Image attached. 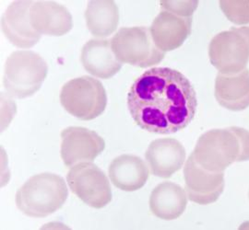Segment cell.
<instances>
[{
	"label": "cell",
	"instance_id": "obj_1",
	"mask_svg": "<svg viewBox=\"0 0 249 230\" xmlns=\"http://www.w3.org/2000/svg\"><path fill=\"white\" fill-rule=\"evenodd\" d=\"M136 124L157 134L183 130L196 115L197 99L191 82L179 71L152 67L139 76L127 94Z\"/></svg>",
	"mask_w": 249,
	"mask_h": 230
},
{
	"label": "cell",
	"instance_id": "obj_2",
	"mask_svg": "<svg viewBox=\"0 0 249 230\" xmlns=\"http://www.w3.org/2000/svg\"><path fill=\"white\" fill-rule=\"evenodd\" d=\"M68 196L65 180L57 174L44 172L30 178L18 189L15 202L25 215L42 218L60 209Z\"/></svg>",
	"mask_w": 249,
	"mask_h": 230
},
{
	"label": "cell",
	"instance_id": "obj_3",
	"mask_svg": "<svg viewBox=\"0 0 249 230\" xmlns=\"http://www.w3.org/2000/svg\"><path fill=\"white\" fill-rule=\"evenodd\" d=\"M45 59L32 51H16L5 64L3 86L11 97L25 99L41 88L47 76Z\"/></svg>",
	"mask_w": 249,
	"mask_h": 230
},
{
	"label": "cell",
	"instance_id": "obj_4",
	"mask_svg": "<svg viewBox=\"0 0 249 230\" xmlns=\"http://www.w3.org/2000/svg\"><path fill=\"white\" fill-rule=\"evenodd\" d=\"M60 103L74 117L90 121L103 115L107 105V91L101 81L83 76L68 81L60 91Z\"/></svg>",
	"mask_w": 249,
	"mask_h": 230
},
{
	"label": "cell",
	"instance_id": "obj_5",
	"mask_svg": "<svg viewBox=\"0 0 249 230\" xmlns=\"http://www.w3.org/2000/svg\"><path fill=\"white\" fill-rule=\"evenodd\" d=\"M192 154L201 168L223 172L233 162L239 161L240 141L231 127L213 129L200 135Z\"/></svg>",
	"mask_w": 249,
	"mask_h": 230
},
{
	"label": "cell",
	"instance_id": "obj_6",
	"mask_svg": "<svg viewBox=\"0 0 249 230\" xmlns=\"http://www.w3.org/2000/svg\"><path fill=\"white\" fill-rule=\"evenodd\" d=\"M112 50L120 62L146 68L160 64L165 56L154 44L150 28L123 27L111 40Z\"/></svg>",
	"mask_w": 249,
	"mask_h": 230
},
{
	"label": "cell",
	"instance_id": "obj_7",
	"mask_svg": "<svg viewBox=\"0 0 249 230\" xmlns=\"http://www.w3.org/2000/svg\"><path fill=\"white\" fill-rule=\"evenodd\" d=\"M212 65L221 74H236L249 62V26L231 27L214 36L209 45Z\"/></svg>",
	"mask_w": 249,
	"mask_h": 230
},
{
	"label": "cell",
	"instance_id": "obj_8",
	"mask_svg": "<svg viewBox=\"0 0 249 230\" xmlns=\"http://www.w3.org/2000/svg\"><path fill=\"white\" fill-rule=\"evenodd\" d=\"M67 181L72 193L89 207L101 209L112 201L108 178L91 162L74 165L67 174Z\"/></svg>",
	"mask_w": 249,
	"mask_h": 230
},
{
	"label": "cell",
	"instance_id": "obj_9",
	"mask_svg": "<svg viewBox=\"0 0 249 230\" xmlns=\"http://www.w3.org/2000/svg\"><path fill=\"white\" fill-rule=\"evenodd\" d=\"M60 136L61 159L69 168L82 162L93 161L106 148L104 138L84 127H68L63 130Z\"/></svg>",
	"mask_w": 249,
	"mask_h": 230
},
{
	"label": "cell",
	"instance_id": "obj_10",
	"mask_svg": "<svg viewBox=\"0 0 249 230\" xmlns=\"http://www.w3.org/2000/svg\"><path fill=\"white\" fill-rule=\"evenodd\" d=\"M185 190L188 199L195 204L215 203L224 189V173L212 172L201 168L191 154L184 168Z\"/></svg>",
	"mask_w": 249,
	"mask_h": 230
},
{
	"label": "cell",
	"instance_id": "obj_11",
	"mask_svg": "<svg viewBox=\"0 0 249 230\" xmlns=\"http://www.w3.org/2000/svg\"><path fill=\"white\" fill-rule=\"evenodd\" d=\"M34 1H13L1 18V29L9 42L18 48H31L40 41L41 34L33 28L30 9Z\"/></svg>",
	"mask_w": 249,
	"mask_h": 230
},
{
	"label": "cell",
	"instance_id": "obj_12",
	"mask_svg": "<svg viewBox=\"0 0 249 230\" xmlns=\"http://www.w3.org/2000/svg\"><path fill=\"white\" fill-rule=\"evenodd\" d=\"M186 149L175 138H160L151 142L145 153L151 174L168 179L183 167Z\"/></svg>",
	"mask_w": 249,
	"mask_h": 230
},
{
	"label": "cell",
	"instance_id": "obj_13",
	"mask_svg": "<svg viewBox=\"0 0 249 230\" xmlns=\"http://www.w3.org/2000/svg\"><path fill=\"white\" fill-rule=\"evenodd\" d=\"M192 17L185 18L162 10L154 18L150 31L158 49L163 53L179 48L191 33Z\"/></svg>",
	"mask_w": 249,
	"mask_h": 230
},
{
	"label": "cell",
	"instance_id": "obj_14",
	"mask_svg": "<svg viewBox=\"0 0 249 230\" xmlns=\"http://www.w3.org/2000/svg\"><path fill=\"white\" fill-rule=\"evenodd\" d=\"M33 28L41 35L63 36L73 28L71 14L65 6L54 1H36L30 9Z\"/></svg>",
	"mask_w": 249,
	"mask_h": 230
},
{
	"label": "cell",
	"instance_id": "obj_15",
	"mask_svg": "<svg viewBox=\"0 0 249 230\" xmlns=\"http://www.w3.org/2000/svg\"><path fill=\"white\" fill-rule=\"evenodd\" d=\"M80 61L88 73L103 80L114 77L123 65L113 52L111 41L105 39H91L83 45Z\"/></svg>",
	"mask_w": 249,
	"mask_h": 230
},
{
	"label": "cell",
	"instance_id": "obj_16",
	"mask_svg": "<svg viewBox=\"0 0 249 230\" xmlns=\"http://www.w3.org/2000/svg\"><path fill=\"white\" fill-rule=\"evenodd\" d=\"M214 95L221 106L240 112L249 107V69L236 74L219 73L215 80Z\"/></svg>",
	"mask_w": 249,
	"mask_h": 230
},
{
	"label": "cell",
	"instance_id": "obj_17",
	"mask_svg": "<svg viewBox=\"0 0 249 230\" xmlns=\"http://www.w3.org/2000/svg\"><path fill=\"white\" fill-rule=\"evenodd\" d=\"M109 178L116 188L124 192H135L146 184L150 169L141 158L124 154L116 157L109 166Z\"/></svg>",
	"mask_w": 249,
	"mask_h": 230
},
{
	"label": "cell",
	"instance_id": "obj_18",
	"mask_svg": "<svg viewBox=\"0 0 249 230\" xmlns=\"http://www.w3.org/2000/svg\"><path fill=\"white\" fill-rule=\"evenodd\" d=\"M150 209L156 217L162 220H175L187 208L186 190L172 181H164L156 186L150 196Z\"/></svg>",
	"mask_w": 249,
	"mask_h": 230
},
{
	"label": "cell",
	"instance_id": "obj_19",
	"mask_svg": "<svg viewBox=\"0 0 249 230\" xmlns=\"http://www.w3.org/2000/svg\"><path fill=\"white\" fill-rule=\"evenodd\" d=\"M84 16L89 33L98 38L114 33L119 23V9L113 0L89 1Z\"/></svg>",
	"mask_w": 249,
	"mask_h": 230
},
{
	"label": "cell",
	"instance_id": "obj_20",
	"mask_svg": "<svg viewBox=\"0 0 249 230\" xmlns=\"http://www.w3.org/2000/svg\"><path fill=\"white\" fill-rule=\"evenodd\" d=\"M219 4L226 18L232 23L249 24V0H221Z\"/></svg>",
	"mask_w": 249,
	"mask_h": 230
},
{
	"label": "cell",
	"instance_id": "obj_21",
	"mask_svg": "<svg viewBox=\"0 0 249 230\" xmlns=\"http://www.w3.org/2000/svg\"><path fill=\"white\" fill-rule=\"evenodd\" d=\"M160 7L163 10L169 11L173 14H176L185 18H191L195 12L198 1L196 0H174V1H160Z\"/></svg>",
	"mask_w": 249,
	"mask_h": 230
},
{
	"label": "cell",
	"instance_id": "obj_22",
	"mask_svg": "<svg viewBox=\"0 0 249 230\" xmlns=\"http://www.w3.org/2000/svg\"><path fill=\"white\" fill-rule=\"evenodd\" d=\"M231 128L240 141L241 154L238 162L249 160V131L237 126H231Z\"/></svg>",
	"mask_w": 249,
	"mask_h": 230
},
{
	"label": "cell",
	"instance_id": "obj_23",
	"mask_svg": "<svg viewBox=\"0 0 249 230\" xmlns=\"http://www.w3.org/2000/svg\"><path fill=\"white\" fill-rule=\"evenodd\" d=\"M239 229H249V221L248 222H245L242 226H241L240 228Z\"/></svg>",
	"mask_w": 249,
	"mask_h": 230
},
{
	"label": "cell",
	"instance_id": "obj_24",
	"mask_svg": "<svg viewBox=\"0 0 249 230\" xmlns=\"http://www.w3.org/2000/svg\"></svg>",
	"mask_w": 249,
	"mask_h": 230
}]
</instances>
